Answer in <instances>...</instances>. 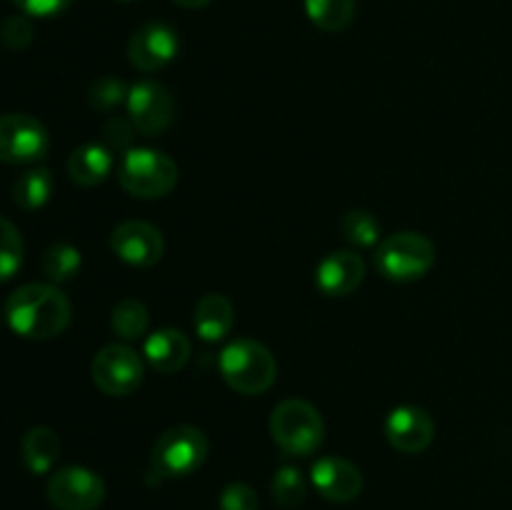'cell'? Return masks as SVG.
<instances>
[{
  "label": "cell",
  "mask_w": 512,
  "mask_h": 510,
  "mask_svg": "<svg viewBox=\"0 0 512 510\" xmlns=\"http://www.w3.org/2000/svg\"><path fill=\"white\" fill-rule=\"evenodd\" d=\"M45 495L58 510H95L105 498V483L83 465H68L50 475Z\"/></svg>",
  "instance_id": "9"
},
{
  "label": "cell",
  "mask_w": 512,
  "mask_h": 510,
  "mask_svg": "<svg viewBox=\"0 0 512 510\" xmlns=\"http://www.w3.org/2000/svg\"><path fill=\"white\" fill-rule=\"evenodd\" d=\"M125 103H128V115L138 133L160 135L173 123V95L158 80H140L130 85Z\"/></svg>",
  "instance_id": "10"
},
{
  "label": "cell",
  "mask_w": 512,
  "mask_h": 510,
  "mask_svg": "<svg viewBox=\"0 0 512 510\" xmlns=\"http://www.w3.org/2000/svg\"><path fill=\"white\" fill-rule=\"evenodd\" d=\"M173 3L183 5V8H205L210 0H173Z\"/></svg>",
  "instance_id": "32"
},
{
  "label": "cell",
  "mask_w": 512,
  "mask_h": 510,
  "mask_svg": "<svg viewBox=\"0 0 512 510\" xmlns=\"http://www.w3.org/2000/svg\"><path fill=\"white\" fill-rule=\"evenodd\" d=\"M80 265H83L80 250L70 243H53L40 258V270L53 285L73 280L80 273Z\"/></svg>",
  "instance_id": "21"
},
{
  "label": "cell",
  "mask_w": 512,
  "mask_h": 510,
  "mask_svg": "<svg viewBox=\"0 0 512 510\" xmlns=\"http://www.w3.org/2000/svg\"><path fill=\"white\" fill-rule=\"evenodd\" d=\"M50 135L38 118L28 113L0 115V163L30 165L48 155Z\"/></svg>",
  "instance_id": "7"
},
{
  "label": "cell",
  "mask_w": 512,
  "mask_h": 510,
  "mask_svg": "<svg viewBox=\"0 0 512 510\" xmlns=\"http://www.w3.org/2000/svg\"><path fill=\"white\" fill-rule=\"evenodd\" d=\"M270 493H273L275 503L283 508H293V505L303 503L305 493H308V483H305L303 473L293 465H283L275 470L273 483H270Z\"/></svg>",
  "instance_id": "26"
},
{
  "label": "cell",
  "mask_w": 512,
  "mask_h": 510,
  "mask_svg": "<svg viewBox=\"0 0 512 510\" xmlns=\"http://www.w3.org/2000/svg\"><path fill=\"white\" fill-rule=\"evenodd\" d=\"M0 43L8 50H25L33 43V23L28 15H13L0 25Z\"/></svg>",
  "instance_id": "28"
},
{
  "label": "cell",
  "mask_w": 512,
  "mask_h": 510,
  "mask_svg": "<svg viewBox=\"0 0 512 510\" xmlns=\"http://www.w3.org/2000/svg\"><path fill=\"white\" fill-rule=\"evenodd\" d=\"M365 278V263L353 250H335L325 255L315 270V283L330 298L350 295Z\"/></svg>",
  "instance_id": "15"
},
{
  "label": "cell",
  "mask_w": 512,
  "mask_h": 510,
  "mask_svg": "<svg viewBox=\"0 0 512 510\" xmlns=\"http://www.w3.org/2000/svg\"><path fill=\"white\" fill-rule=\"evenodd\" d=\"M385 435L400 453H423L435 435V423L418 405H400L385 420Z\"/></svg>",
  "instance_id": "13"
},
{
  "label": "cell",
  "mask_w": 512,
  "mask_h": 510,
  "mask_svg": "<svg viewBox=\"0 0 512 510\" xmlns=\"http://www.w3.org/2000/svg\"><path fill=\"white\" fill-rule=\"evenodd\" d=\"M235 310L225 295L208 293L198 300L195 305V333L205 340V343H218L225 335L233 330Z\"/></svg>",
  "instance_id": "18"
},
{
  "label": "cell",
  "mask_w": 512,
  "mask_h": 510,
  "mask_svg": "<svg viewBox=\"0 0 512 510\" xmlns=\"http://www.w3.org/2000/svg\"><path fill=\"white\" fill-rule=\"evenodd\" d=\"M110 328L120 340H138L148 333L150 328V313L140 300L125 298L120 300L110 315Z\"/></svg>",
  "instance_id": "22"
},
{
  "label": "cell",
  "mask_w": 512,
  "mask_h": 510,
  "mask_svg": "<svg viewBox=\"0 0 512 510\" xmlns=\"http://www.w3.org/2000/svg\"><path fill=\"white\" fill-rule=\"evenodd\" d=\"M128 90L130 88L123 80L113 78V75H103V78L93 80V85L88 88V103L95 110H110L123 103V100H128Z\"/></svg>",
  "instance_id": "27"
},
{
  "label": "cell",
  "mask_w": 512,
  "mask_h": 510,
  "mask_svg": "<svg viewBox=\"0 0 512 510\" xmlns=\"http://www.w3.org/2000/svg\"><path fill=\"white\" fill-rule=\"evenodd\" d=\"M90 375L105 395L125 398L143 383V360L130 345H105L95 353L93 363H90Z\"/></svg>",
  "instance_id": "8"
},
{
  "label": "cell",
  "mask_w": 512,
  "mask_h": 510,
  "mask_svg": "<svg viewBox=\"0 0 512 510\" xmlns=\"http://www.w3.org/2000/svg\"><path fill=\"white\" fill-rule=\"evenodd\" d=\"M435 245L423 233H395L378 243L375 250V268L380 275L395 283H410L418 280L433 268Z\"/></svg>",
  "instance_id": "6"
},
{
  "label": "cell",
  "mask_w": 512,
  "mask_h": 510,
  "mask_svg": "<svg viewBox=\"0 0 512 510\" xmlns=\"http://www.w3.org/2000/svg\"><path fill=\"white\" fill-rule=\"evenodd\" d=\"M208 458V438L193 425H175L165 430L150 453V475L158 480L185 478L195 473Z\"/></svg>",
  "instance_id": "5"
},
{
  "label": "cell",
  "mask_w": 512,
  "mask_h": 510,
  "mask_svg": "<svg viewBox=\"0 0 512 510\" xmlns=\"http://www.w3.org/2000/svg\"><path fill=\"white\" fill-rule=\"evenodd\" d=\"M20 455H23V463L30 473L45 475L48 470H53L55 460L60 458L58 433L53 428H45V425H35L23 435Z\"/></svg>",
  "instance_id": "19"
},
{
  "label": "cell",
  "mask_w": 512,
  "mask_h": 510,
  "mask_svg": "<svg viewBox=\"0 0 512 510\" xmlns=\"http://www.w3.org/2000/svg\"><path fill=\"white\" fill-rule=\"evenodd\" d=\"M270 435L288 455H313L323 445L325 423L308 400L290 398L275 405L270 415Z\"/></svg>",
  "instance_id": "4"
},
{
  "label": "cell",
  "mask_w": 512,
  "mask_h": 510,
  "mask_svg": "<svg viewBox=\"0 0 512 510\" xmlns=\"http://www.w3.org/2000/svg\"><path fill=\"white\" fill-rule=\"evenodd\" d=\"M220 375L233 390L243 395H260L275 383L278 363L263 343L238 338L223 348L218 358Z\"/></svg>",
  "instance_id": "2"
},
{
  "label": "cell",
  "mask_w": 512,
  "mask_h": 510,
  "mask_svg": "<svg viewBox=\"0 0 512 510\" xmlns=\"http://www.w3.org/2000/svg\"><path fill=\"white\" fill-rule=\"evenodd\" d=\"M23 250L20 230L0 215V283L18 273L20 265H23Z\"/></svg>",
  "instance_id": "25"
},
{
  "label": "cell",
  "mask_w": 512,
  "mask_h": 510,
  "mask_svg": "<svg viewBox=\"0 0 512 510\" xmlns=\"http://www.w3.org/2000/svg\"><path fill=\"white\" fill-rule=\"evenodd\" d=\"M53 173L48 168H30L13 183V200L23 210H38L53 195Z\"/></svg>",
  "instance_id": "20"
},
{
  "label": "cell",
  "mask_w": 512,
  "mask_h": 510,
  "mask_svg": "<svg viewBox=\"0 0 512 510\" xmlns=\"http://www.w3.org/2000/svg\"><path fill=\"white\" fill-rule=\"evenodd\" d=\"M113 170V150L103 143H85L68 158V175L83 188L100 185Z\"/></svg>",
  "instance_id": "17"
},
{
  "label": "cell",
  "mask_w": 512,
  "mask_h": 510,
  "mask_svg": "<svg viewBox=\"0 0 512 510\" xmlns=\"http://www.w3.org/2000/svg\"><path fill=\"white\" fill-rule=\"evenodd\" d=\"M118 180L123 190L143 200L168 195L178 183V165L163 150L130 148L120 155Z\"/></svg>",
  "instance_id": "3"
},
{
  "label": "cell",
  "mask_w": 512,
  "mask_h": 510,
  "mask_svg": "<svg viewBox=\"0 0 512 510\" xmlns=\"http://www.w3.org/2000/svg\"><path fill=\"white\" fill-rule=\"evenodd\" d=\"M110 248L123 263L135 268H150L165 253L163 235L145 220H125L110 233Z\"/></svg>",
  "instance_id": "11"
},
{
  "label": "cell",
  "mask_w": 512,
  "mask_h": 510,
  "mask_svg": "<svg viewBox=\"0 0 512 510\" xmlns=\"http://www.w3.org/2000/svg\"><path fill=\"white\" fill-rule=\"evenodd\" d=\"M305 13L320 30L338 33L355 18V0H305Z\"/></svg>",
  "instance_id": "23"
},
{
  "label": "cell",
  "mask_w": 512,
  "mask_h": 510,
  "mask_svg": "<svg viewBox=\"0 0 512 510\" xmlns=\"http://www.w3.org/2000/svg\"><path fill=\"white\" fill-rule=\"evenodd\" d=\"M340 230H343V238L348 243L358 245V248H373V245L380 243V223L368 210H348L343 215Z\"/></svg>",
  "instance_id": "24"
},
{
  "label": "cell",
  "mask_w": 512,
  "mask_h": 510,
  "mask_svg": "<svg viewBox=\"0 0 512 510\" xmlns=\"http://www.w3.org/2000/svg\"><path fill=\"white\" fill-rule=\"evenodd\" d=\"M120 3H128V0H120Z\"/></svg>",
  "instance_id": "33"
},
{
  "label": "cell",
  "mask_w": 512,
  "mask_h": 510,
  "mask_svg": "<svg viewBox=\"0 0 512 510\" xmlns=\"http://www.w3.org/2000/svg\"><path fill=\"white\" fill-rule=\"evenodd\" d=\"M180 38L168 23H145L133 33L128 43V58L143 73H155L165 68L178 55Z\"/></svg>",
  "instance_id": "12"
},
{
  "label": "cell",
  "mask_w": 512,
  "mask_h": 510,
  "mask_svg": "<svg viewBox=\"0 0 512 510\" xmlns=\"http://www.w3.org/2000/svg\"><path fill=\"white\" fill-rule=\"evenodd\" d=\"M220 510H258V493L248 483H230L220 493Z\"/></svg>",
  "instance_id": "30"
},
{
  "label": "cell",
  "mask_w": 512,
  "mask_h": 510,
  "mask_svg": "<svg viewBox=\"0 0 512 510\" xmlns=\"http://www.w3.org/2000/svg\"><path fill=\"white\" fill-rule=\"evenodd\" d=\"M190 350L193 345H190L188 335L175 328L155 330L145 338L143 345L145 360L158 373H178L180 368H185V363L190 360Z\"/></svg>",
  "instance_id": "16"
},
{
  "label": "cell",
  "mask_w": 512,
  "mask_h": 510,
  "mask_svg": "<svg viewBox=\"0 0 512 510\" xmlns=\"http://www.w3.org/2000/svg\"><path fill=\"white\" fill-rule=\"evenodd\" d=\"M70 315L68 295L53 283L20 285L5 303L10 330L28 340L58 338L70 325Z\"/></svg>",
  "instance_id": "1"
},
{
  "label": "cell",
  "mask_w": 512,
  "mask_h": 510,
  "mask_svg": "<svg viewBox=\"0 0 512 510\" xmlns=\"http://www.w3.org/2000/svg\"><path fill=\"white\" fill-rule=\"evenodd\" d=\"M25 15H35V18H53V15L63 13L73 0H13Z\"/></svg>",
  "instance_id": "31"
},
{
  "label": "cell",
  "mask_w": 512,
  "mask_h": 510,
  "mask_svg": "<svg viewBox=\"0 0 512 510\" xmlns=\"http://www.w3.org/2000/svg\"><path fill=\"white\" fill-rule=\"evenodd\" d=\"M310 480L330 503H350L363 490V473L358 470V465L338 458V455H328V458H320L318 463H313Z\"/></svg>",
  "instance_id": "14"
},
{
  "label": "cell",
  "mask_w": 512,
  "mask_h": 510,
  "mask_svg": "<svg viewBox=\"0 0 512 510\" xmlns=\"http://www.w3.org/2000/svg\"><path fill=\"white\" fill-rule=\"evenodd\" d=\"M135 125L133 120L120 118V115H113V118L105 120L103 125V145H108L110 150H125L128 153L130 143H133Z\"/></svg>",
  "instance_id": "29"
}]
</instances>
